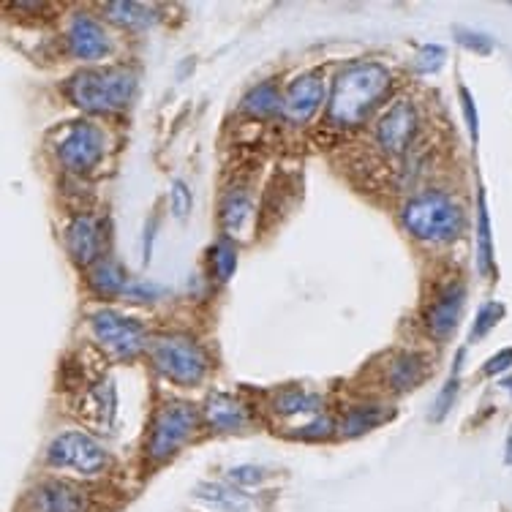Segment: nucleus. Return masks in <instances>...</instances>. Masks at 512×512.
<instances>
[{
	"label": "nucleus",
	"mask_w": 512,
	"mask_h": 512,
	"mask_svg": "<svg viewBox=\"0 0 512 512\" xmlns=\"http://www.w3.org/2000/svg\"><path fill=\"white\" fill-rule=\"evenodd\" d=\"M387 88H390V71L382 63L346 66L335 79L327 115L338 126H357L384 99Z\"/></svg>",
	"instance_id": "1"
},
{
	"label": "nucleus",
	"mask_w": 512,
	"mask_h": 512,
	"mask_svg": "<svg viewBox=\"0 0 512 512\" xmlns=\"http://www.w3.org/2000/svg\"><path fill=\"white\" fill-rule=\"evenodd\" d=\"M401 218H404L406 232L417 240H423V243L458 240L463 224H466L461 205L442 191H428V194L409 199Z\"/></svg>",
	"instance_id": "2"
},
{
	"label": "nucleus",
	"mask_w": 512,
	"mask_h": 512,
	"mask_svg": "<svg viewBox=\"0 0 512 512\" xmlns=\"http://www.w3.org/2000/svg\"><path fill=\"white\" fill-rule=\"evenodd\" d=\"M137 93V74L128 69L82 71L69 82V96L85 112H115Z\"/></svg>",
	"instance_id": "3"
},
{
	"label": "nucleus",
	"mask_w": 512,
	"mask_h": 512,
	"mask_svg": "<svg viewBox=\"0 0 512 512\" xmlns=\"http://www.w3.org/2000/svg\"><path fill=\"white\" fill-rule=\"evenodd\" d=\"M150 357L158 374L178 384H197L207 371V357L186 335H161L150 346Z\"/></svg>",
	"instance_id": "4"
},
{
	"label": "nucleus",
	"mask_w": 512,
	"mask_h": 512,
	"mask_svg": "<svg viewBox=\"0 0 512 512\" xmlns=\"http://www.w3.org/2000/svg\"><path fill=\"white\" fill-rule=\"evenodd\" d=\"M197 428V412L188 404H169L156 414L150 431L148 453L153 461H164L175 455L188 442V436Z\"/></svg>",
	"instance_id": "5"
},
{
	"label": "nucleus",
	"mask_w": 512,
	"mask_h": 512,
	"mask_svg": "<svg viewBox=\"0 0 512 512\" xmlns=\"http://www.w3.org/2000/svg\"><path fill=\"white\" fill-rule=\"evenodd\" d=\"M47 461L58 469H74L79 474H99L107 469V453L96 439L79 431H66L60 434L47 450Z\"/></svg>",
	"instance_id": "6"
},
{
	"label": "nucleus",
	"mask_w": 512,
	"mask_h": 512,
	"mask_svg": "<svg viewBox=\"0 0 512 512\" xmlns=\"http://www.w3.org/2000/svg\"><path fill=\"white\" fill-rule=\"evenodd\" d=\"M93 335L104 349L118 357H134L145 349V327L120 316L118 311H99L90 319Z\"/></svg>",
	"instance_id": "7"
},
{
	"label": "nucleus",
	"mask_w": 512,
	"mask_h": 512,
	"mask_svg": "<svg viewBox=\"0 0 512 512\" xmlns=\"http://www.w3.org/2000/svg\"><path fill=\"white\" fill-rule=\"evenodd\" d=\"M60 164L71 172H90L104 156V137L93 123H74L58 148Z\"/></svg>",
	"instance_id": "8"
},
{
	"label": "nucleus",
	"mask_w": 512,
	"mask_h": 512,
	"mask_svg": "<svg viewBox=\"0 0 512 512\" xmlns=\"http://www.w3.org/2000/svg\"><path fill=\"white\" fill-rule=\"evenodd\" d=\"M417 134V109H414L412 101H395L393 107L387 109L376 126V142L384 153L390 156H398L409 148V142Z\"/></svg>",
	"instance_id": "9"
},
{
	"label": "nucleus",
	"mask_w": 512,
	"mask_h": 512,
	"mask_svg": "<svg viewBox=\"0 0 512 512\" xmlns=\"http://www.w3.org/2000/svg\"><path fill=\"white\" fill-rule=\"evenodd\" d=\"M325 99V82L319 74H303L297 77L284 93V118L292 123H306L316 115Z\"/></svg>",
	"instance_id": "10"
},
{
	"label": "nucleus",
	"mask_w": 512,
	"mask_h": 512,
	"mask_svg": "<svg viewBox=\"0 0 512 512\" xmlns=\"http://www.w3.org/2000/svg\"><path fill=\"white\" fill-rule=\"evenodd\" d=\"M69 50L79 60H101L109 52V39L90 14H77L69 25Z\"/></svg>",
	"instance_id": "11"
},
{
	"label": "nucleus",
	"mask_w": 512,
	"mask_h": 512,
	"mask_svg": "<svg viewBox=\"0 0 512 512\" xmlns=\"http://www.w3.org/2000/svg\"><path fill=\"white\" fill-rule=\"evenodd\" d=\"M463 300H466V292H463L461 284L444 286L442 292L436 295L434 306L428 308V314H425L428 333L434 335V338L453 335V330L458 327V319H461Z\"/></svg>",
	"instance_id": "12"
},
{
	"label": "nucleus",
	"mask_w": 512,
	"mask_h": 512,
	"mask_svg": "<svg viewBox=\"0 0 512 512\" xmlns=\"http://www.w3.org/2000/svg\"><path fill=\"white\" fill-rule=\"evenodd\" d=\"M33 510L36 512H85V496L74 485L63 480H47L33 491Z\"/></svg>",
	"instance_id": "13"
},
{
	"label": "nucleus",
	"mask_w": 512,
	"mask_h": 512,
	"mask_svg": "<svg viewBox=\"0 0 512 512\" xmlns=\"http://www.w3.org/2000/svg\"><path fill=\"white\" fill-rule=\"evenodd\" d=\"M66 240H69L71 256L77 259L79 265H96L101 251V227L99 221L93 216H77L71 221L69 232H66Z\"/></svg>",
	"instance_id": "14"
},
{
	"label": "nucleus",
	"mask_w": 512,
	"mask_h": 512,
	"mask_svg": "<svg viewBox=\"0 0 512 512\" xmlns=\"http://www.w3.org/2000/svg\"><path fill=\"white\" fill-rule=\"evenodd\" d=\"M207 423L213 425L216 431H240L246 425L248 414L243 404L232 398L229 393H213L207 398L205 406Z\"/></svg>",
	"instance_id": "15"
},
{
	"label": "nucleus",
	"mask_w": 512,
	"mask_h": 512,
	"mask_svg": "<svg viewBox=\"0 0 512 512\" xmlns=\"http://www.w3.org/2000/svg\"><path fill=\"white\" fill-rule=\"evenodd\" d=\"M428 374V360L417 352H404L390 363V384L395 393H409Z\"/></svg>",
	"instance_id": "16"
},
{
	"label": "nucleus",
	"mask_w": 512,
	"mask_h": 512,
	"mask_svg": "<svg viewBox=\"0 0 512 512\" xmlns=\"http://www.w3.org/2000/svg\"><path fill=\"white\" fill-rule=\"evenodd\" d=\"M194 493H197L202 502L213 504V507H218V510H224V512H254L251 496L237 491L235 485L199 483Z\"/></svg>",
	"instance_id": "17"
},
{
	"label": "nucleus",
	"mask_w": 512,
	"mask_h": 512,
	"mask_svg": "<svg viewBox=\"0 0 512 512\" xmlns=\"http://www.w3.org/2000/svg\"><path fill=\"white\" fill-rule=\"evenodd\" d=\"M325 412V401L322 395L308 393V390H300V387H292V390H284V393L276 395V414L278 417H319Z\"/></svg>",
	"instance_id": "18"
},
{
	"label": "nucleus",
	"mask_w": 512,
	"mask_h": 512,
	"mask_svg": "<svg viewBox=\"0 0 512 512\" xmlns=\"http://www.w3.org/2000/svg\"><path fill=\"white\" fill-rule=\"evenodd\" d=\"M240 109L251 115V118H270V115H276L284 109V99H281V93H278L276 82H262V85H254V88L248 90L243 101H240Z\"/></svg>",
	"instance_id": "19"
},
{
	"label": "nucleus",
	"mask_w": 512,
	"mask_h": 512,
	"mask_svg": "<svg viewBox=\"0 0 512 512\" xmlns=\"http://www.w3.org/2000/svg\"><path fill=\"white\" fill-rule=\"evenodd\" d=\"M90 286L93 292H99L101 297H112V295H126L128 289V276L126 270L115 262V259H99L96 265L90 267Z\"/></svg>",
	"instance_id": "20"
},
{
	"label": "nucleus",
	"mask_w": 512,
	"mask_h": 512,
	"mask_svg": "<svg viewBox=\"0 0 512 512\" xmlns=\"http://www.w3.org/2000/svg\"><path fill=\"white\" fill-rule=\"evenodd\" d=\"M387 420H393V409L387 406H376V404H365L349 409V414L344 417L341 423V434L344 436H363L368 431H374L379 425H384Z\"/></svg>",
	"instance_id": "21"
},
{
	"label": "nucleus",
	"mask_w": 512,
	"mask_h": 512,
	"mask_svg": "<svg viewBox=\"0 0 512 512\" xmlns=\"http://www.w3.org/2000/svg\"><path fill=\"white\" fill-rule=\"evenodd\" d=\"M480 210H477V270L480 276H493V237H491V216H488V202L480 191Z\"/></svg>",
	"instance_id": "22"
},
{
	"label": "nucleus",
	"mask_w": 512,
	"mask_h": 512,
	"mask_svg": "<svg viewBox=\"0 0 512 512\" xmlns=\"http://www.w3.org/2000/svg\"><path fill=\"white\" fill-rule=\"evenodd\" d=\"M107 14L120 28H148L153 22V14L142 3H107Z\"/></svg>",
	"instance_id": "23"
},
{
	"label": "nucleus",
	"mask_w": 512,
	"mask_h": 512,
	"mask_svg": "<svg viewBox=\"0 0 512 512\" xmlns=\"http://www.w3.org/2000/svg\"><path fill=\"white\" fill-rule=\"evenodd\" d=\"M248 213H251V202H248L246 194H243V191H232V194H227V199H224V205H221V224H224V229H229V232H235V229L243 227V221H246Z\"/></svg>",
	"instance_id": "24"
},
{
	"label": "nucleus",
	"mask_w": 512,
	"mask_h": 512,
	"mask_svg": "<svg viewBox=\"0 0 512 512\" xmlns=\"http://www.w3.org/2000/svg\"><path fill=\"white\" fill-rule=\"evenodd\" d=\"M237 270V248L232 246L229 237H221L213 246V273L218 281H229Z\"/></svg>",
	"instance_id": "25"
},
{
	"label": "nucleus",
	"mask_w": 512,
	"mask_h": 512,
	"mask_svg": "<svg viewBox=\"0 0 512 512\" xmlns=\"http://www.w3.org/2000/svg\"><path fill=\"white\" fill-rule=\"evenodd\" d=\"M461 360H463V352L458 355V363H455V371L453 376L444 382L442 393H439V398L434 401V412H431V420L434 423H442L444 417L450 414V409L455 406V398H458V387H461V379H458V368H461Z\"/></svg>",
	"instance_id": "26"
},
{
	"label": "nucleus",
	"mask_w": 512,
	"mask_h": 512,
	"mask_svg": "<svg viewBox=\"0 0 512 512\" xmlns=\"http://www.w3.org/2000/svg\"><path fill=\"white\" fill-rule=\"evenodd\" d=\"M502 316H504L502 303H496V300L485 303V306L477 311V319H474L472 341H480V338H485V335L491 333L493 327L499 325V319H502Z\"/></svg>",
	"instance_id": "27"
},
{
	"label": "nucleus",
	"mask_w": 512,
	"mask_h": 512,
	"mask_svg": "<svg viewBox=\"0 0 512 512\" xmlns=\"http://www.w3.org/2000/svg\"><path fill=\"white\" fill-rule=\"evenodd\" d=\"M447 60V50L439 47V44H425L423 50L417 52L414 58V69L420 74H434V71L442 69V63Z\"/></svg>",
	"instance_id": "28"
},
{
	"label": "nucleus",
	"mask_w": 512,
	"mask_h": 512,
	"mask_svg": "<svg viewBox=\"0 0 512 512\" xmlns=\"http://www.w3.org/2000/svg\"><path fill=\"white\" fill-rule=\"evenodd\" d=\"M169 207H172V213H175L180 221H186L188 213H191V207H194V194H191V188H188L183 180H175L172 188H169Z\"/></svg>",
	"instance_id": "29"
},
{
	"label": "nucleus",
	"mask_w": 512,
	"mask_h": 512,
	"mask_svg": "<svg viewBox=\"0 0 512 512\" xmlns=\"http://www.w3.org/2000/svg\"><path fill=\"white\" fill-rule=\"evenodd\" d=\"M455 39L461 41L466 50L480 52V55H488V52L493 50V39L491 36H485V33H474V30L455 28Z\"/></svg>",
	"instance_id": "30"
},
{
	"label": "nucleus",
	"mask_w": 512,
	"mask_h": 512,
	"mask_svg": "<svg viewBox=\"0 0 512 512\" xmlns=\"http://www.w3.org/2000/svg\"><path fill=\"white\" fill-rule=\"evenodd\" d=\"M229 483L235 485V488H251V485H259L265 480V472L259 469V466H235V469H229Z\"/></svg>",
	"instance_id": "31"
},
{
	"label": "nucleus",
	"mask_w": 512,
	"mask_h": 512,
	"mask_svg": "<svg viewBox=\"0 0 512 512\" xmlns=\"http://www.w3.org/2000/svg\"><path fill=\"white\" fill-rule=\"evenodd\" d=\"M461 107H463V118H466V126H469V134H472V142H477V134H480V120H477V104H474L469 88H461Z\"/></svg>",
	"instance_id": "32"
},
{
	"label": "nucleus",
	"mask_w": 512,
	"mask_h": 512,
	"mask_svg": "<svg viewBox=\"0 0 512 512\" xmlns=\"http://www.w3.org/2000/svg\"><path fill=\"white\" fill-rule=\"evenodd\" d=\"M507 368H512V349H502L499 355H493L491 360L483 365V374L485 376H499V374H504Z\"/></svg>",
	"instance_id": "33"
},
{
	"label": "nucleus",
	"mask_w": 512,
	"mask_h": 512,
	"mask_svg": "<svg viewBox=\"0 0 512 512\" xmlns=\"http://www.w3.org/2000/svg\"><path fill=\"white\" fill-rule=\"evenodd\" d=\"M128 297H134V300H153V297L164 295V289L161 286L145 284V281H131L126 289Z\"/></svg>",
	"instance_id": "34"
},
{
	"label": "nucleus",
	"mask_w": 512,
	"mask_h": 512,
	"mask_svg": "<svg viewBox=\"0 0 512 512\" xmlns=\"http://www.w3.org/2000/svg\"><path fill=\"white\" fill-rule=\"evenodd\" d=\"M507 463H512V436H510V444H507Z\"/></svg>",
	"instance_id": "35"
},
{
	"label": "nucleus",
	"mask_w": 512,
	"mask_h": 512,
	"mask_svg": "<svg viewBox=\"0 0 512 512\" xmlns=\"http://www.w3.org/2000/svg\"><path fill=\"white\" fill-rule=\"evenodd\" d=\"M504 384H507V387H512V379H507V382H504Z\"/></svg>",
	"instance_id": "36"
}]
</instances>
